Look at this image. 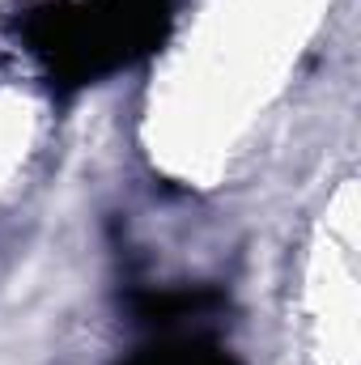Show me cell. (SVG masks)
Wrapping results in <instances>:
<instances>
[{"mask_svg":"<svg viewBox=\"0 0 361 365\" xmlns=\"http://www.w3.org/2000/svg\"><path fill=\"white\" fill-rule=\"evenodd\" d=\"M175 0H47L26 13V43L64 86L136 64L171 30Z\"/></svg>","mask_w":361,"mask_h":365,"instance_id":"6da1fadb","label":"cell"},{"mask_svg":"<svg viewBox=\"0 0 361 365\" xmlns=\"http://www.w3.org/2000/svg\"><path fill=\"white\" fill-rule=\"evenodd\" d=\"M123 365H243L230 349L204 340V336H175L162 344H149L141 353H132Z\"/></svg>","mask_w":361,"mask_h":365,"instance_id":"7a4b0ae2","label":"cell"},{"mask_svg":"<svg viewBox=\"0 0 361 365\" xmlns=\"http://www.w3.org/2000/svg\"><path fill=\"white\" fill-rule=\"evenodd\" d=\"M221 306V293L213 289H166V293H145L136 297V314L145 323H183V319H204Z\"/></svg>","mask_w":361,"mask_h":365,"instance_id":"3957f363","label":"cell"}]
</instances>
